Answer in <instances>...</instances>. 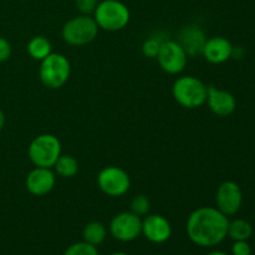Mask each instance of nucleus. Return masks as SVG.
<instances>
[{"mask_svg":"<svg viewBox=\"0 0 255 255\" xmlns=\"http://www.w3.org/2000/svg\"><path fill=\"white\" fill-rule=\"evenodd\" d=\"M228 217L214 207H201L189 214L186 231L196 246L212 248L228 237Z\"/></svg>","mask_w":255,"mask_h":255,"instance_id":"nucleus-1","label":"nucleus"},{"mask_svg":"<svg viewBox=\"0 0 255 255\" xmlns=\"http://www.w3.org/2000/svg\"><path fill=\"white\" fill-rule=\"evenodd\" d=\"M172 95L178 105L184 109H198L206 104L208 86L196 76H181L173 82Z\"/></svg>","mask_w":255,"mask_h":255,"instance_id":"nucleus-2","label":"nucleus"},{"mask_svg":"<svg viewBox=\"0 0 255 255\" xmlns=\"http://www.w3.org/2000/svg\"><path fill=\"white\" fill-rule=\"evenodd\" d=\"M92 15L99 29L111 32L125 29L131 19V12L127 5L120 0L100 1Z\"/></svg>","mask_w":255,"mask_h":255,"instance_id":"nucleus-3","label":"nucleus"},{"mask_svg":"<svg viewBox=\"0 0 255 255\" xmlns=\"http://www.w3.org/2000/svg\"><path fill=\"white\" fill-rule=\"evenodd\" d=\"M71 64L62 54L51 52L47 57L40 61L39 77L45 87L51 90L60 89L70 79Z\"/></svg>","mask_w":255,"mask_h":255,"instance_id":"nucleus-4","label":"nucleus"},{"mask_svg":"<svg viewBox=\"0 0 255 255\" xmlns=\"http://www.w3.org/2000/svg\"><path fill=\"white\" fill-rule=\"evenodd\" d=\"M61 142L55 134L42 133L35 137L27 148V156L35 167L52 168L61 156Z\"/></svg>","mask_w":255,"mask_h":255,"instance_id":"nucleus-5","label":"nucleus"},{"mask_svg":"<svg viewBox=\"0 0 255 255\" xmlns=\"http://www.w3.org/2000/svg\"><path fill=\"white\" fill-rule=\"evenodd\" d=\"M99 26L91 15H79L65 22L61 36L71 46H84L94 41L99 34Z\"/></svg>","mask_w":255,"mask_h":255,"instance_id":"nucleus-6","label":"nucleus"},{"mask_svg":"<svg viewBox=\"0 0 255 255\" xmlns=\"http://www.w3.org/2000/svg\"><path fill=\"white\" fill-rule=\"evenodd\" d=\"M96 181L101 192H104L106 196L114 197V198L122 197L131 188V178H129L128 173L121 167H105L97 174Z\"/></svg>","mask_w":255,"mask_h":255,"instance_id":"nucleus-7","label":"nucleus"},{"mask_svg":"<svg viewBox=\"0 0 255 255\" xmlns=\"http://www.w3.org/2000/svg\"><path fill=\"white\" fill-rule=\"evenodd\" d=\"M156 59L164 72L169 75H178L186 69L188 55L177 41L164 40Z\"/></svg>","mask_w":255,"mask_h":255,"instance_id":"nucleus-8","label":"nucleus"},{"mask_svg":"<svg viewBox=\"0 0 255 255\" xmlns=\"http://www.w3.org/2000/svg\"><path fill=\"white\" fill-rule=\"evenodd\" d=\"M110 233L120 242H132L142 234V219L129 212L116 214L110 222Z\"/></svg>","mask_w":255,"mask_h":255,"instance_id":"nucleus-9","label":"nucleus"},{"mask_svg":"<svg viewBox=\"0 0 255 255\" xmlns=\"http://www.w3.org/2000/svg\"><path fill=\"white\" fill-rule=\"evenodd\" d=\"M216 208L224 216L231 217L238 213L243 204V192L238 183L226 181L218 187L216 193Z\"/></svg>","mask_w":255,"mask_h":255,"instance_id":"nucleus-10","label":"nucleus"},{"mask_svg":"<svg viewBox=\"0 0 255 255\" xmlns=\"http://www.w3.org/2000/svg\"><path fill=\"white\" fill-rule=\"evenodd\" d=\"M142 234L151 243H166L172 236V226L161 214H147L142 219Z\"/></svg>","mask_w":255,"mask_h":255,"instance_id":"nucleus-11","label":"nucleus"},{"mask_svg":"<svg viewBox=\"0 0 255 255\" xmlns=\"http://www.w3.org/2000/svg\"><path fill=\"white\" fill-rule=\"evenodd\" d=\"M56 183V176L51 168L35 167L29 172L25 179V186L27 192L32 196L42 197L54 189Z\"/></svg>","mask_w":255,"mask_h":255,"instance_id":"nucleus-12","label":"nucleus"},{"mask_svg":"<svg viewBox=\"0 0 255 255\" xmlns=\"http://www.w3.org/2000/svg\"><path fill=\"white\" fill-rule=\"evenodd\" d=\"M206 104L217 116L227 117L233 114L237 109V100L233 95L226 90L208 86Z\"/></svg>","mask_w":255,"mask_h":255,"instance_id":"nucleus-13","label":"nucleus"},{"mask_svg":"<svg viewBox=\"0 0 255 255\" xmlns=\"http://www.w3.org/2000/svg\"><path fill=\"white\" fill-rule=\"evenodd\" d=\"M234 47L228 39L223 36H213L207 39L202 55L208 62L214 65L224 64L233 56Z\"/></svg>","mask_w":255,"mask_h":255,"instance_id":"nucleus-14","label":"nucleus"},{"mask_svg":"<svg viewBox=\"0 0 255 255\" xmlns=\"http://www.w3.org/2000/svg\"><path fill=\"white\" fill-rule=\"evenodd\" d=\"M206 41V34H204L203 30L199 26H197V25H188V26H184L183 29L179 31L178 40H177V42L183 47V50L187 52L188 56L202 55Z\"/></svg>","mask_w":255,"mask_h":255,"instance_id":"nucleus-15","label":"nucleus"},{"mask_svg":"<svg viewBox=\"0 0 255 255\" xmlns=\"http://www.w3.org/2000/svg\"><path fill=\"white\" fill-rule=\"evenodd\" d=\"M26 50L31 59L41 61L51 54L52 46L47 37L39 35V36H34L32 39H30V41L27 42Z\"/></svg>","mask_w":255,"mask_h":255,"instance_id":"nucleus-16","label":"nucleus"},{"mask_svg":"<svg viewBox=\"0 0 255 255\" xmlns=\"http://www.w3.org/2000/svg\"><path fill=\"white\" fill-rule=\"evenodd\" d=\"M107 237V229L101 222H90L85 226L84 231H82V238L84 242L91 244V246H100L105 242Z\"/></svg>","mask_w":255,"mask_h":255,"instance_id":"nucleus-17","label":"nucleus"},{"mask_svg":"<svg viewBox=\"0 0 255 255\" xmlns=\"http://www.w3.org/2000/svg\"><path fill=\"white\" fill-rule=\"evenodd\" d=\"M253 234V226L248 221L242 218L229 221L228 237L236 241H248Z\"/></svg>","mask_w":255,"mask_h":255,"instance_id":"nucleus-18","label":"nucleus"},{"mask_svg":"<svg viewBox=\"0 0 255 255\" xmlns=\"http://www.w3.org/2000/svg\"><path fill=\"white\" fill-rule=\"evenodd\" d=\"M52 168L57 176L62 178H72L79 172V162L70 154H61Z\"/></svg>","mask_w":255,"mask_h":255,"instance_id":"nucleus-19","label":"nucleus"},{"mask_svg":"<svg viewBox=\"0 0 255 255\" xmlns=\"http://www.w3.org/2000/svg\"><path fill=\"white\" fill-rule=\"evenodd\" d=\"M149 209H151V202H149L148 197L144 194L136 196L129 204V211L138 217L147 216L149 213Z\"/></svg>","mask_w":255,"mask_h":255,"instance_id":"nucleus-20","label":"nucleus"},{"mask_svg":"<svg viewBox=\"0 0 255 255\" xmlns=\"http://www.w3.org/2000/svg\"><path fill=\"white\" fill-rule=\"evenodd\" d=\"M64 255H100L97 247L91 246L86 242H77L71 244L69 248L65 251Z\"/></svg>","mask_w":255,"mask_h":255,"instance_id":"nucleus-21","label":"nucleus"},{"mask_svg":"<svg viewBox=\"0 0 255 255\" xmlns=\"http://www.w3.org/2000/svg\"><path fill=\"white\" fill-rule=\"evenodd\" d=\"M162 42L163 41L157 39L156 36H151L144 40V42L142 44V52H143L144 56L149 57V59H156L159 52V49H161Z\"/></svg>","mask_w":255,"mask_h":255,"instance_id":"nucleus-22","label":"nucleus"},{"mask_svg":"<svg viewBox=\"0 0 255 255\" xmlns=\"http://www.w3.org/2000/svg\"><path fill=\"white\" fill-rule=\"evenodd\" d=\"M99 0H75L76 9L82 15H92L99 5Z\"/></svg>","mask_w":255,"mask_h":255,"instance_id":"nucleus-23","label":"nucleus"},{"mask_svg":"<svg viewBox=\"0 0 255 255\" xmlns=\"http://www.w3.org/2000/svg\"><path fill=\"white\" fill-rule=\"evenodd\" d=\"M232 255H252L248 241H236L232 246Z\"/></svg>","mask_w":255,"mask_h":255,"instance_id":"nucleus-24","label":"nucleus"},{"mask_svg":"<svg viewBox=\"0 0 255 255\" xmlns=\"http://www.w3.org/2000/svg\"><path fill=\"white\" fill-rule=\"evenodd\" d=\"M11 56V45L5 37L0 36V62H5Z\"/></svg>","mask_w":255,"mask_h":255,"instance_id":"nucleus-25","label":"nucleus"},{"mask_svg":"<svg viewBox=\"0 0 255 255\" xmlns=\"http://www.w3.org/2000/svg\"><path fill=\"white\" fill-rule=\"evenodd\" d=\"M5 126V114L1 109H0V132L2 131Z\"/></svg>","mask_w":255,"mask_h":255,"instance_id":"nucleus-26","label":"nucleus"},{"mask_svg":"<svg viewBox=\"0 0 255 255\" xmlns=\"http://www.w3.org/2000/svg\"><path fill=\"white\" fill-rule=\"evenodd\" d=\"M206 255H229L227 253H224V252H219V251H216V252H211V253L206 254Z\"/></svg>","mask_w":255,"mask_h":255,"instance_id":"nucleus-27","label":"nucleus"},{"mask_svg":"<svg viewBox=\"0 0 255 255\" xmlns=\"http://www.w3.org/2000/svg\"><path fill=\"white\" fill-rule=\"evenodd\" d=\"M110 255H128V254L122 253V252H117V253H112V254H110Z\"/></svg>","mask_w":255,"mask_h":255,"instance_id":"nucleus-28","label":"nucleus"}]
</instances>
